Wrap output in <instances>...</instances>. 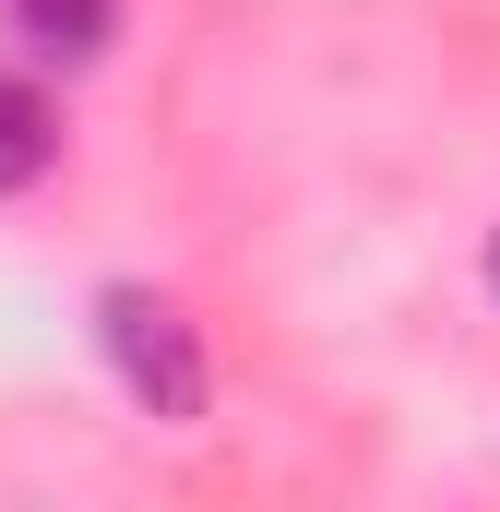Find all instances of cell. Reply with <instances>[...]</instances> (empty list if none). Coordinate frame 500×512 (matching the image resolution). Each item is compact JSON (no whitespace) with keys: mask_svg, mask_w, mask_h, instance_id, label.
Listing matches in <instances>:
<instances>
[{"mask_svg":"<svg viewBox=\"0 0 500 512\" xmlns=\"http://www.w3.org/2000/svg\"><path fill=\"white\" fill-rule=\"evenodd\" d=\"M96 346H108V370L143 417H167V429H191L203 417V346H191V322H179V298H155V286H96Z\"/></svg>","mask_w":500,"mask_h":512,"instance_id":"cell-1","label":"cell"},{"mask_svg":"<svg viewBox=\"0 0 500 512\" xmlns=\"http://www.w3.org/2000/svg\"><path fill=\"white\" fill-rule=\"evenodd\" d=\"M489 298H500V227H489Z\"/></svg>","mask_w":500,"mask_h":512,"instance_id":"cell-4","label":"cell"},{"mask_svg":"<svg viewBox=\"0 0 500 512\" xmlns=\"http://www.w3.org/2000/svg\"><path fill=\"white\" fill-rule=\"evenodd\" d=\"M0 12H12L24 60H60V72H84V60L120 36V0H0Z\"/></svg>","mask_w":500,"mask_h":512,"instance_id":"cell-2","label":"cell"},{"mask_svg":"<svg viewBox=\"0 0 500 512\" xmlns=\"http://www.w3.org/2000/svg\"><path fill=\"white\" fill-rule=\"evenodd\" d=\"M48 167H60V108H48L24 72H0V203H12V191H36Z\"/></svg>","mask_w":500,"mask_h":512,"instance_id":"cell-3","label":"cell"}]
</instances>
